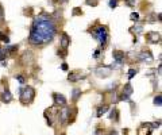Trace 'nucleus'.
Instances as JSON below:
<instances>
[{
    "instance_id": "1",
    "label": "nucleus",
    "mask_w": 162,
    "mask_h": 135,
    "mask_svg": "<svg viewBox=\"0 0 162 135\" xmlns=\"http://www.w3.org/2000/svg\"><path fill=\"white\" fill-rule=\"evenodd\" d=\"M55 32H57V27L49 16H38L37 19H34L29 41L32 45L41 46L43 43L51 42Z\"/></svg>"
},
{
    "instance_id": "2",
    "label": "nucleus",
    "mask_w": 162,
    "mask_h": 135,
    "mask_svg": "<svg viewBox=\"0 0 162 135\" xmlns=\"http://www.w3.org/2000/svg\"><path fill=\"white\" fill-rule=\"evenodd\" d=\"M34 96H35V90H34V88L30 87V85L23 87L22 89H20V103L24 104V106L31 103L32 100H34Z\"/></svg>"
},
{
    "instance_id": "3",
    "label": "nucleus",
    "mask_w": 162,
    "mask_h": 135,
    "mask_svg": "<svg viewBox=\"0 0 162 135\" xmlns=\"http://www.w3.org/2000/svg\"><path fill=\"white\" fill-rule=\"evenodd\" d=\"M93 35L97 38V41L100 42V45L102 46H105L108 42V32H107V29L103 26L97 27V29L93 31Z\"/></svg>"
},
{
    "instance_id": "4",
    "label": "nucleus",
    "mask_w": 162,
    "mask_h": 135,
    "mask_svg": "<svg viewBox=\"0 0 162 135\" xmlns=\"http://www.w3.org/2000/svg\"><path fill=\"white\" fill-rule=\"evenodd\" d=\"M58 120H60L62 124H65V123H68V120H69L70 118V109L69 107L64 106L62 108H61V111H58Z\"/></svg>"
},
{
    "instance_id": "5",
    "label": "nucleus",
    "mask_w": 162,
    "mask_h": 135,
    "mask_svg": "<svg viewBox=\"0 0 162 135\" xmlns=\"http://www.w3.org/2000/svg\"><path fill=\"white\" fill-rule=\"evenodd\" d=\"M96 76L100 78H105L112 73V66H99L95 70Z\"/></svg>"
},
{
    "instance_id": "6",
    "label": "nucleus",
    "mask_w": 162,
    "mask_h": 135,
    "mask_svg": "<svg viewBox=\"0 0 162 135\" xmlns=\"http://www.w3.org/2000/svg\"><path fill=\"white\" fill-rule=\"evenodd\" d=\"M138 60H139L140 62H153L154 61V57H153L151 52L150 50H143V52H140L139 54H138Z\"/></svg>"
},
{
    "instance_id": "7",
    "label": "nucleus",
    "mask_w": 162,
    "mask_h": 135,
    "mask_svg": "<svg viewBox=\"0 0 162 135\" xmlns=\"http://www.w3.org/2000/svg\"><path fill=\"white\" fill-rule=\"evenodd\" d=\"M146 39L150 43H159L161 35H159V32H157V31H150L146 34Z\"/></svg>"
},
{
    "instance_id": "8",
    "label": "nucleus",
    "mask_w": 162,
    "mask_h": 135,
    "mask_svg": "<svg viewBox=\"0 0 162 135\" xmlns=\"http://www.w3.org/2000/svg\"><path fill=\"white\" fill-rule=\"evenodd\" d=\"M132 95V87H131V84H126L123 88V95L120 96V100H124V101H128Z\"/></svg>"
},
{
    "instance_id": "9",
    "label": "nucleus",
    "mask_w": 162,
    "mask_h": 135,
    "mask_svg": "<svg viewBox=\"0 0 162 135\" xmlns=\"http://www.w3.org/2000/svg\"><path fill=\"white\" fill-rule=\"evenodd\" d=\"M53 99H54V106L57 107H64L66 106V99H65L64 95L61 93H53Z\"/></svg>"
},
{
    "instance_id": "10",
    "label": "nucleus",
    "mask_w": 162,
    "mask_h": 135,
    "mask_svg": "<svg viewBox=\"0 0 162 135\" xmlns=\"http://www.w3.org/2000/svg\"><path fill=\"white\" fill-rule=\"evenodd\" d=\"M60 45H61V47L64 49V50H66V49L69 47V45H70V37L68 35L66 32H62V34H61Z\"/></svg>"
},
{
    "instance_id": "11",
    "label": "nucleus",
    "mask_w": 162,
    "mask_h": 135,
    "mask_svg": "<svg viewBox=\"0 0 162 135\" xmlns=\"http://www.w3.org/2000/svg\"><path fill=\"white\" fill-rule=\"evenodd\" d=\"M86 76L84 73H80V72H73V73H69V76H68V80L72 81V83H76V81L78 80H83V78H85Z\"/></svg>"
},
{
    "instance_id": "12",
    "label": "nucleus",
    "mask_w": 162,
    "mask_h": 135,
    "mask_svg": "<svg viewBox=\"0 0 162 135\" xmlns=\"http://www.w3.org/2000/svg\"><path fill=\"white\" fill-rule=\"evenodd\" d=\"M114 60H115V62L116 64H123L124 62V53L123 52H119V50H116V52H114Z\"/></svg>"
},
{
    "instance_id": "13",
    "label": "nucleus",
    "mask_w": 162,
    "mask_h": 135,
    "mask_svg": "<svg viewBox=\"0 0 162 135\" xmlns=\"http://www.w3.org/2000/svg\"><path fill=\"white\" fill-rule=\"evenodd\" d=\"M11 100H12V95H11L10 89L6 88V90H4L3 95H1V101H3V103H10Z\"/></svg>"
},
{
    "instance_id": "14",
    "label": "nucleus",
    "mask_w": 162,
    "mask_h": 135,
    "mask_svg": "<svg viewBox=\"0 0 162 135\" xmlns=\"http://www.w3.org/2000/svg\"><path fill=\"white\" fill-rule=\"evenodd\" d=\"M108 111V106H102L97 108V112H96V115H97V118H100V116L103 115V113H105Z\"/></svg>"
},
{
    "instance_id": "15",
    "label": "nucleus",
    "mask_w": 162,
    "mask_h": 135,
    "mask_svg": "<svg viewBox=\"0 0 162 135\" xmlns=\"http://www.w3.org/2000/svg\"><path fill=\"white\" fill-rule=\"evenodd\" d=\"M72 95H73V96H72V99H73L74 101H76V100H78V97L81 96V89H78V88H74L73 92H72Z\"/></svg>"
},
{
    "instance_id": "16",
    "label": "nucleus",
    "mask_w": 162,
    "mask_h": 135,
    "mask_svg": "<svg viewBox=\"0 0 162 135\" xmlns=\"http://www.w3.org/2000/svg\"><path fill=\"white\" fill-rule=\"evenodd\" d=\"M154 104H156L157 107L162 106V96H161V95H157V96L154 97Z\"/></svg>"
},
{
    "instance_id": "17",
    "label": "nucleus",
    "mask_w": 162,
    "mask_h": 135,
    "mask_svg": "<svg viewBox=\"0 0 162 135\" xmlns=\"http://www.w3.org/2000/svg\"><path fill=\"white\" fill-rule=\"evenodd\" d=\"M142 29H143L142 24H137V26H134L131 30H132L134 32H137V34H140V32H142Z\"/></svg>"
},
{
    "instance_id": "18",
    "label": "nucleus",
    "mask_w": 162,
    "mask_h": 135,
    "mask_svg": "<svg viewBox=\"0 0 162 135\" xmlns=\"http://www.w3.org/2000/svg\"><path fill=\"white\" fill-rule=\"evenodd\" d=\"M130 19L132 20V22L137 23L138 20H139V14H138V12H132V14L130 15Z\"/></svg>"
},
{
    "instance_id": "19",
    "label": "nucleus",
    "mask_w": 162,
    "mask_h": 135,
    "mask_svg": "<svg viewBox=\"0 0 162 135\" xmlns=\"http://www.w3.org/2000/svg\"><path fill=\"white\" fill-rule=\"evenodd\" d=\"M118 109H114L111 112V116H109V119H112V120H118Z\"/></svg>"
},
{
    "instance_id": "20",
    "label": "nucleus",
    "mask_w": 162,
    "mask_h": 135,
    "mask_svg": "<svg viewBox=\"0 0 162 135\" xmlns=\"http://www.w3.org/2000/svg\"><path fill=\"white\" fill-rule=\"evenodd\" d=\"M0 41L4 42V43H8V42H10V39H8V37H7V35H4L3 32H0Z\"/></svg>"
},
{
    "instance_id": "21",
    "label": "nucleus",
    "mask_w": 162,
    "mask_h": 135,
    "mask_svg": "<svg viewBox=\"0 0 162 135\" xmlns=\"http://www.w3.org/2000/svg\"><path fill=\"white\" fill-rule=\"evenodd\" d=\"M135 74H137V70H135V69H130V70H128V78L131 80Z\"/></svg>"
},
{
    "instance_id": "22",
    "label": "nucleus",
    "mask_w": 162,
    "mask_h": 135,
    "mask_svg": "<svg viewBox=\"0 0 162 135\" xmlns=\"http://www.w3.org/2000/svg\"><path fill=\"white\" fill-rule=\"evenodd\" d=\"M118 6V0H109V7L111 8H116Z\"/></svg>"
},
{
    "instance_id": "23",
    "label": "nucleus",
    "mask_w": 162,
    "mask_h": 135,
    "mask_svg": "<svg viewBox=\"0 0 162 135\" xmlns=\"http://www.w3.org/2000/svg\"><path fill=\"white\" fill-rule=\"evenodd\" d=\"M4 20V11H3V7L0 4V22H3Z\"/></svg>"
},
{
    "instance_id": "24",
    "label": "nucleus",
    "mask_w": 162,
    "mask_h": 135,
    "mask_svg": "<svg viewBox=\"0 0 162 135\" xmlns=\"http://www.w3.org/2000/svg\"><path fill=\"white\" fill-rule=\"evenodd\" d=\"M16 80L19 81L20 84H24V83H26V81H24V77H23V76H20V74H19V76H16Z\"/></svg>"
},
{
    "instance_id": "25",
    "label": "nucleus",
    "mask_w": 162,
    "mask_h": 135,
    "mask_svg": "<svg viewBox=\"0 0 162 135\" xmlns=\"http://www.w3.org/2000/svg\"><path fill=\"white\" fill-rule=\"evenodd\" d=\"M73 15H81V10H78V8L76 7V8L73 10Z\"/></svg>"
},
{
    "instance_id": "26",
    "label": "nucleus",
    "mask_w": 162,
    "mask_h": 135,
    "mask_svg": "<svg viewBox=\"0 0 162 135\" xmlns=\"http://www.w3.org/2000/svg\"><path fill=\"white\" fill-rule=\"evenodd\" d=\"M128 6H135V0H127Z\"/></svg>"
},
{
    "instance_id": "27",
    "label": "nucleus",
    "mask_w": 162,
    "mask_h": 135,
    "mask_svg": "<svg viewBox=\"0 0 162 135\" xmlns=\"http://www.w3.org/2000/svg\"><path fill=\"white\" fill-rule=\"evenodd\" d=\"M61 69H62V70H68V65H66V64H62Z\"/></svg>"
},
{
    "instance_id": "28",
    "label": "nucleus",
    "mask_w": 162,
    "mask_h": 135,
    "mask_svg": "<svg viewBox=\"0 0 162 135\" xmlns=\"http://www.w3.org/2000/svg\"><path fill=\"white\" fill-rule=\"evenodd\" d=\"M99 55H100V50H96V53H95V54H93V57H95V58H97Z\"/></svg>"
},
{
    "instance_id": "29",
    "label": "nucleus",
    "mask_w": 162,
    "mask_h": 135,
    "mask_svg": "<svg viewBox=\"0 0 162 135\" xmlns=\"http://www.w3.org/2000/svg\"><path fill=\"white\" fill-rule=\"evenodd\" d=\"M60 1H61V3H66L68 0H60Z\"/></svg>"
},
{
    "instance_id": "30",
    "label": "nucleus",
    "mask_w": 162,
    "mask_h": 135,
    "mask_svg": "<svg viewBox=\"0 0 162 135\" xmlns=\"http://www.w3.org/2000/svg\"><path fill=\"white\" fill-rule=\"evenodd\" d=\"M109 135H118V134H116V132H111V134H109Z\"/></svg>"
},
{
    "instance_id": "31",
    "label": "nucleus",
    "mask_w": 162,
    "mask_h": 135,
    "mask_svg": "<svg viewBox=\"0 0 162 135\" xmlns=\"http://www.w3.org/2000/svg\"><path fill=\"white\" fill-rule=\"evenodd\" d=\"M0 54H1V47H0Z\"/></svg>"
}]
</instances>
